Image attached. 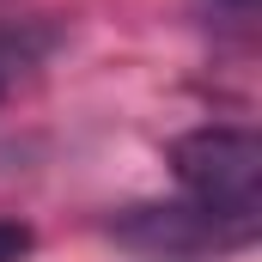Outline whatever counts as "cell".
I'll use <instances>...</instances> for the list:
<instances>
[{
	"instance_id": "1",
	"label": "cell",
	"mask_w": 262,
	"mask_h": 262,
	"mask_svg": "<svg viewBox=\"0 0 262 262\" xmlns=\"http://www.w3.org/2000/svg\"><path fill=\"white\" fill-rule=\"evenodd\" d=\"M171 171L189 189L195 207L256 226V201H262V140L250 128H195L171 140Z\"/></svg>"
},
{
	"instance_id": "2",
	"label": "cell",
	"mask_w": 262,
	"mask_h": 262,
	"mask_svg": "<svg viewBox=\"0 0 262 262\" xmlns=\"http://www.w3.org/2000/svg\"><path fill=\"white\" fill-rule=\"evenodd\" d=\"M128 244H146V250H177V256H189V250H207V244H244L256 226H238V220H220V213H207V207H134L128 220L116 226Z\"/></svg>"
},
{
	"instance_id": "3",
	"label": "cell",
	"mask_w": 262,
	"mask_h": 262,
	"mask_svg": "<svg viewBox=\"0 0 262 262\" xmlns=\"http://www.w3.org/2000/svg\"><path fill=\"white\" fill-rule=\"evenodd\" d=\"M31 244H37V232L25 220H0V262H25Z\"/></svg>"
}]
</instances>
